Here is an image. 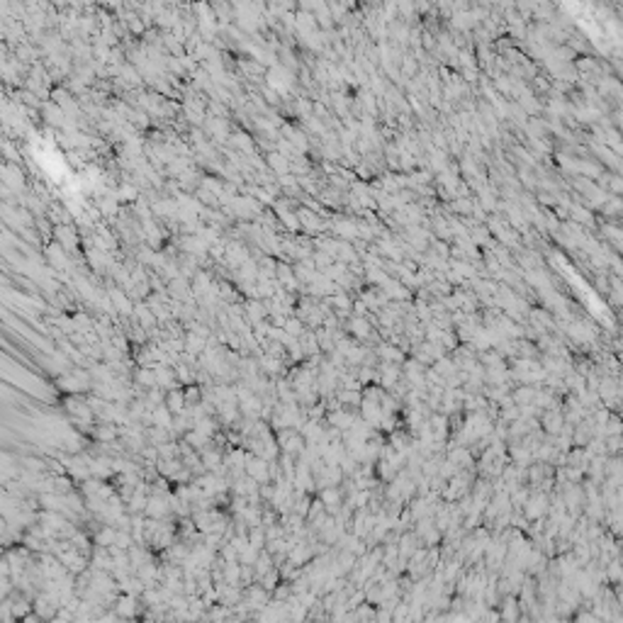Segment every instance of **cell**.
Masks as SVG:
<instances>
[{
    "mask_svg": "<svg viewBox=\"0 0 623 623\" xmlns=\"http://www.w3.org/2000/svg\"><path fill=\"white\" fill-rule=\"evenodd\" d=\"M158 455H161V460H173V458L178 455V445L166 441V443L158 445Z\"/></svg>",
    "mask_w": 623,
    "mask_h": 623,
    "instance_id": "277c9868",
    "label": "cell"
},
{
    "mask_svg": "<svg viewBox=\"0 0 623 623\" xmlns=\"http://www.w3.org/2000/svg\"><path fill=\"white\" fill-rule=\"evenodd\" d=\"M268 314V309L263 304H248V312H246V317H248V322H253V324H261L263 322V317Z\"/></svg>",
    "mask_w": 623,
    "mask_h": 623,
    "instance_id": "3957f363",
    "label": "cell"
},
{
    "mask_svg": "<svg viewBox=\"0 0 623 623\" xmlns=\"http://www.w3.org/2000/svg\"><path fill=\"white\" fill-rule=\"evenodd\" d=\"M168 504H171V499H166L163 494H151V497H148L146 509H144V514H146L148 519H166V516H168V511L173 509V506H168Z\"/></svg>",
    "mask_w": 623,
    "mask_h": 623,
    "instance_id": "6da1fadb",
    "label": "cell"
},
{
    "mask_svg": "<svg viewBox=\"0 0 623 623\" xmlns=\"http://www.w3.org/2000/svg\"><path fill=\"white\" fill-rule=\"evenodd\" d=\"M112 299H115V304H117L119 309H122V314H129L132 312V307H129V302L122 297V292H112Z\"/></svg>",
    "mask_w": 623,
    "mask_h": 623,
    "instance_id": "5b68a950",
    "label": "cell"
},
{
    "mask_svg": "<svg viewBox=\"0 0 623 623\" xmlns=\"http://www.w3.org/2000/svg\"><path fill=\"white\" fill-rule=\"evenodd\" d=\"M324 504H327L329 509H334V511H336V504H338V492H336V489H334V492H331V489L324 492Z\"/></svg>",
    "mask_w": 623,
    "mask_h": 623,
    "instance_id": "8992f818",
    "label": "cell"
},
{
    "mask_svg": "<svg viewBox=\"0 0 623 623\" xmlns=\"http://www.w3.org/2000/svg\"><path fill=\"white\" fill-rule=\"evenodd\" d=\"M134 609H137V604H134V594H124V596L117 601V616L129 619V616H134Z\"/></svg>",
    "mask_w": 623,
    "mask_h": 623,
    "instance_id": "7a4b0ae2",
    "label": "cell"
}]
</instances>
